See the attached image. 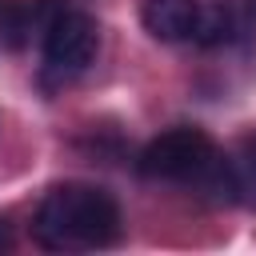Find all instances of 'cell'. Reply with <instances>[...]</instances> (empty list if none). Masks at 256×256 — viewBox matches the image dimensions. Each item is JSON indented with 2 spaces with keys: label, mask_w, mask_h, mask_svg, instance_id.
<instances>
[{
  "label": "cell",
  "mask_w": 256,
  "mask_h": 256,
  "mask_svg": "<svg viewBox=\"0 0 256 256\" xmlns=\"http://www.w3.org/2000/svg\"><path fill=\"white\" fill-rule=\"evenodd\" d=\"M32 236L48 252H88L120 240V204L96 184H56L32 220Z\"/></svg>",
  "instance_id": "1"
},
{
  "label": "cell",
  "mask_w": 256,
  "mask_h": 256,
  "mask_svg": "<svg viewBox=\"0 0 256 256\" xmlns=\"http://www.w3.org/2000/svg\"><path fill=\"white\" fill-rule=\"evenodd\" d=\"M212 156H216V144L208 140V132L180 124V128H168L144 144L140 172L148 180H196L212 164Z\"/></svg>",
  "instance_id": "2"
},
{
  "label": "cell",
  "mask_w": 256,
  "mask_h": 256,
  "mask_svg": "<svg viewBox=\"0 0 256 256\" xmlns=\"http://www.w3.org/2000/svg\"><path fill=\"white\" fill-rule=\"evenodd\" d=\"M100 48V28L80 8H56L44 24V64L56 76H80Z\"/></svg>",
  "instance_id": "3"
},
{
  "label": "cell",
  "mask_w": 256,
  "mask_h": 256,
  "mask_svg": "<svg viewBox=\"0 0 256 256\" xmlns=\"http://www.w3.org/2000/svg\"><path fill=\"white\" fill-rule=\"evenodd\" d=\"M196 20H200V0H144V8H140L144 32L164 44L192 40Z\"/></svg>",
  "instance_id": "4"
},
{
  "label": "cell",
  "mask_w": 256,
  "mask_h": 256,
  "mask_svg": "<svg viewBox=\"0 0 256 256\" xmlns=\"http://www.w3.org/2000/svg\"><path fill=\"white\" fill-rule=\"evenodd\" d=\"M236 32H240V24H236V12H232V8H224V4L204 8V4H200V20H196V32H192L196 44L216 48V44H228Z\"/></svg>",
  "instance_id": "5"
},
{
  "label": "cell",
  "mask_w": 256,
  "mask_h": 256,
  "mask_svg": "<svg viewBox=\"0 0 256 256\" xmlns=\"http://www.w3.org/2000/svg\"><path fill=\"white\" fill-rule=\"evenodd\" d=\"M232 176H236V204L256 208V136H248L236 156H232Z\"/></svg>",
  "instance_id": "6"
},
{
  "label": "cell",
  "mask_w": 256,
  "mask_h": 256,
  "mask_svg": "<svg viewBox=\"0 0 256 256\" xmlns=\"http://www.w3.org/2000/svg\"><path fill=\"white\" fill-rule=\"evenodd\" d=\"M8 244H12V224L0 220V248H8Z\"/></svg>",
  "instance_id": "7"
}]
</instances>
